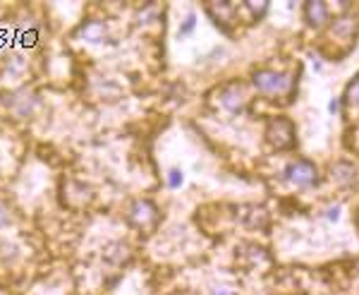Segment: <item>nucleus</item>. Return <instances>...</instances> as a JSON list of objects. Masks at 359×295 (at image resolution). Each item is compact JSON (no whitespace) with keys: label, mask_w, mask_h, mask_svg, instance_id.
Segmentation results:
<instances>
[{"label":"nucleus","mask_w":359,"mask_h":295,"mask_svg":"<svg viewBox=\"0 0 359 295\" xmlns=\"http://www.w3.org/2000/svg\"><path fill=\"white\" fill-rule=\"evenodd\" d=\"M347 101H350V103H355V106H359V79H357V82H352V84L347 87Z\"/></svg>","instance_id":"nucleus-12"},{"label":"nucleus","mask_w":359,"mask_h":295,"mask_svg":"<svg viewBox=\"0 0 359 295\" xmlns=\"http://www.w3.org/2000/svg\"><path fill=\"white\" fill-rule=\"evenodd\" d=\"M194 22H197V17H194V15H187L184 24H182V29H180V36H187V34L194 29Z\"/></svg>","instance_id":"nucleus-13"},{"label":"nucleus","mask_w":359,"mask_h":295,"mask_svg":"<svg viewBox=\"0 0 359 295\" xmlns=\"http://www.w3.org/2000/svg\"><path fill=\"white\" fill-rule=\"evenodd\" d=\"M285 175L290 183L299 185V187H306V185L316 183V166L309 164V161H295V164L287 166Z\"/></svg>","instance_id":"nucleus-3"},{"label":"nucleus","mask_w":359,"mask_h":295,"mask_svg":"<svg viewBox=\"0 0 359 295\" xmlns=\"http://www.w3.org/2000/svg\"><path fill=\"white\" fill-rule=\"evenodd\" d=\"M168 183H170V187H180V185H182V173H180V170H173Z\"/></svg>","instance_id":"nucleus-14"},{"label":"nucleus","mask_w":359,"mask_h":295,"mask_svg":"<svg viewBox=\"0 0 359 295\" xmlns=\"http://www.w3.org/2000/svg\"><path fill=\"white\" fill-rule=\"evenodd\" d=\"M266 137L275 149H287L295 144V128L287 118H275V120H270Z\"/></svg>","instance_id":"nucleus-2"},{"label":"nucleus","mask_w":359,"mask_h":295,"mask_svg":"<svg viewBox=\"0 0 359 295\" xmlns=\"http://www.w3.org/2000/svg\"><path fill=\"white\" fill-rule=\"evenodd\" d=\"M213 295H233V291H228V288H215Z\"/></svg>","instance_id":"nucleus-18"},{"label":"nucleus","mask_w":359,"mask_h":295,"mask_svg":"<svg viewBox=\"0 0 359 295\" xmlns=\"http://www.w3.org/2000/svg\"><path fill=\"white\" fill-rule=\"evenodd\" d=\"M103 32H106V27H103L101 22H87V24L82 27V36L87 38V41H91V43L101 41Z\"/></svg>","instance_id":"nucleus-9"},{"label":"nucleus","mask_w":359,"mask_h":295,"mask_svg":"<svg viewBox=\"0 0 359 295\" xmlns=\"http://www.w3.org/2000/svg\"><path fill=\"white\" fill-rule=\"evenodd\" d=\"M254 87L264 94H287L292 89V79L273 70H259L254 72Z\"/></svg>","instance_id":"nucleus-1"},{"label":"nucleus","mask_w":359,"mask_h":295,"mask_svg":"<svg viewBox=\"0 0 359 295\" xmlns=\"http://www.w3.org/2000/svg\"><path fill=\"white\" fill-rule=\"evenodd\" d=\"M330 175H333V180L340 185H350L355 183V166L352 164H345V161H340V164H335V166L330 168Z\"/></svg>","instance_id":"nucleus-8"},{"label":"nucleus","mask_w":359,"mask_h":295,"mask_svg":"<svg viewBox=\"0 0 359 295\" xmlns=\"http://www.w3.org/2000/svg\"><path fill=\"white\" fill-rule=\"evenodd\" d=\"M244 7L249 10L254 17H261L264 12H266V7H269V2H264V0H259V2H244Z\"/></svg>","instance_id":"nucleus-11"},{"label":"nucleus","mask_w":359,"mask_h":295,"mask_svg":"<svg viewBox=\"0 0 359 295\" xmlns=\"http://www.w3.org/2000/svg\"><path fill=\"white\" fill-rule=\"evenodd\" d=\"M5 223H10V216H7V209L0 206V226H5Z\"/></svg>","instance_id":"nucleus-15"},{"label":"nucleus","mask_w":359,"mask_h":295,"mask_svg":"<svg viewBox=\"0 0 359 295\" xmlns=\"http://www.w3.org/2000/svg\"><path fill=\"white\" fill-rule=\"evenodd\" d=\"M328 111H330V113H338V98H333V101L328 103Z\"/></svg>","instance_id":"nucleus-17"},{"label":"nucleus","mask_w":359,"mask_h":295,"mask_svg":"<svg viewBox=\"0 0 359 295\" xmlns=\"http://www.w3.org/2000/svg\"><path fill=\"white\" fill-rule=\"evenodd\" d=\"M304 17H306V22H309L311 27H321L323 22L328 19V7H326L323 2H319V0H314V2H306Z\"/></svg>","instance_id":"nucleus-6"},{"label":"nucleus","mask_w":359,"mask_h":295,"mask_svg":"<svg viewBox=\"0 0 359 295\" xmlns=\"http://www.w3.org/2000/svg\"><path fill=\"white\" fill-rule=\"evenodd\" d=\"M352 32H355V19L350 17H340L333 24V34H338V36L352 38Z\"/></svg>","instance_id":"nucleus-10"},{"label":"nucleus","mask_w":359,"mask_h":295,"mask_svg":"<svg viewBox=\"0 0 359 295\" xmlns=\"http://www.w3.org/2000/svg\"><path fill=\"white\" fill-rule=\"evenodd\" d=\"M235 7L233 2H211L209 5V12H211V17L215 19V24L220 22V24H225V22H230L235 15Z\"/></svg>","instance_id":"nucleus-7"},{"label":"nucleus","mask_w":359,"mask_h":295,"mask_svg":"<svg viewBox=\"0 0 359 295\" xmlns=\"http://www.w3.org/2000/svg\"><path fill=\"white\" fill-rule=\"evenodd\" d=\"M338 211H340L338 206H333V209H328V219H333V221H335V219H338Z\"/></svg>","instance_id":"nucleus-16"},{"label":"nucleus","mask_w":359,"mask_h":295,"mask_svg":"<svg viewBox=\"0 0 359 295\" xmlns=\"http://www.w3.org/2000/svg\"><path fill=\"white\" fill-rule=\"evenodd\" d=\"M220 103L228 108L230 113H239L244 108V96H242V89L239 87H228L225 92L220 94Z\"/></svg>","instance_id":"nucleus-5"},{"label":"nucleus","mask_w":359,"mask_h":295,"mask_svg":"<svg viewBox=\"0 0 359 295\" xmlns=\"http://www.w3.org/2000/svg\"><path fill=\"white\" fill-rule=\"evenodd\" d=\"M158 219V211H156V206L151 202H134L132 204V211H129V221L134 223V226H139V228H151L153 223Z\"/></svg>","instance_id":"nucleus-4"}]
</instances>
